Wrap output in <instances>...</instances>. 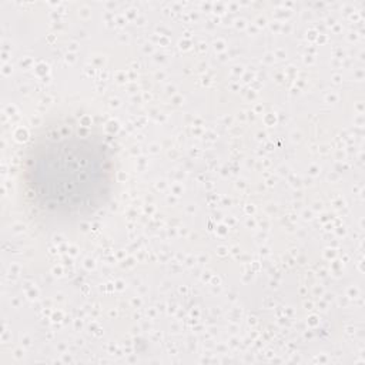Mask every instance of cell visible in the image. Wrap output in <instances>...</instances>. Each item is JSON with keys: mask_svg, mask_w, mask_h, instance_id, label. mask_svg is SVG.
<instances>
[{"mask_svg": "<svg viewBox=\"0 0 365 365\" xmlns=\"http://www.w3.org/2000/svg\"><path fill=\"white\" fill-rule=\"evenodd\" d=\"M110 177V158L101 144L80 135L53 137L29 160L27 194L44 215L80 217L101 205Z\"/></svg>", "mask_w": 365, "mask_h": 365, "instance_id": "6da1fadb", "label": "cell"}]
</instances>
